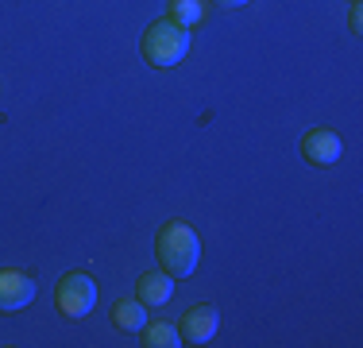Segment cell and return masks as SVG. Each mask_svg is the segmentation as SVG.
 Instances as JSON below:
<instances>
[{
    "mask_svg": "<svg viewBox=\"0 0 363 348\" xmlns=\"http://www.w3.org/2000/svg\"><path fill=\"white\" fill-rule=\"evenodd\" d=\"M348 28H352V35H359V31H363V8H359V0H352V16H348Z\"/></svg>",
    "mask_w": 363,
    "mask_h": 348,
    "instance_id": "cell-11",
    "label": "cell"
},
{
    "mask_svg": "<svg viewBox=\"0 0 363 348\" xmlns=\"http://www.w3.org/2000/svg\"><path fill=\"white\" fill-rule=\"evenodd\" d=\"M167 20L182 23V28H197V23L205 20V0H170Z\"/></svg>",
    "mask_w": 363,
    "mask_h": 348,
    "instance_id": "cell-10",
    "label": "cell"
},
{
    "mask_svg": "<svg viewBox=\"0 0 363 348\" xmlns=\"http://www.w3.org/2000/svg\"><path fill=\"white\" fill-rule=\"evenodd\" d=\"M55 306L66 313V317H85L93 306H97V283H93L85 271H70L62 275L55 290Z\"/></svg>",
    "mask_w": 363,
    "mask_h": 348,
    "instance_id": "cell-3",
    "label": "cell"
},
{
    "mask_svg": "<svg viewBox=\"0 0 363 348\" xmlns=\"http://www.w3.org/2000/svg\"><path fill=\"white\" fill-rule=\"evenodd\" d=\"M159 259L174 278H189L197 271V263H201V240H197V232L182 221H170L159 232Z\"/></svg>",
    "mask_w": 363,
    "mask_h": 348,
    "instance_id": "cell-1",
    "label": "cell"
},
{
    "mask_svg": "<svg viewBox=\"0 0 363 348\" xmlns=\"http://www.w3.org/2000/svg\"><path fill=\"white\" fill-rule=\"evenodd\" d=\"M189 55V28L174 20H155L143 35V58L151 66H178Z\"/></svg>",
    "mask_w": 363,
    "mask_h": 348,
    "instance_id": "cell-2",
    "label": "cell"
},
{
    "mask_svg": "<svg viewBox=\"0 0 363 348\" xmlns=\"http://www.w3.org/2000/svg\"><path fill=\"white\" fill-rule=\"evenodd\" d=\"M135 298L143 302V306H167L170 298H174V275L170 271H147L140 278V294Z\"/></svg>",
    "mask_w": 363,
    "mask_h": 348,
    "instance_id": "cell-7",
    "label": "cell"
},
{
    "mask_svg": "<svg viewBox=\"0 0 363 348\" xmlns=\"http://www.w3.org/2000/svg\"><path fill=\"white\" fill-rule=\"evenodd\" d=\"M220 8H240V4H247V0H217Z\"/></svg>",
    "mask_w": 363,
    "mask_h": 348,
    "instance_id": "cell-12",
    "label": "cell"
},
{
    "mask_svg": "<svg viewBox=\"0 0 363 348\" xmlns=\"http://www.w3.org/2000/svg\"><path fill=\"white\" fill-rule=\"evenodd\" d=\"M31 298H35V278L23 271H0V313L31 306Z\"/></svg>",
    "mask_w": 363,
    "mask_h": 348,
    "instance_id": "cell-6",
    "label": "cell"
},
{
    "mask_svg": "<svg viewBox=\"0 0 363 348\" xmlns=\"http://www.w3.org/2000/svg\"><path fill=\"white\" fill-rule=\"evenodd\" d=\"M140 333H143V344H147V348H178V344H182V333H178L174 325H170V321H155V325H143Z\"/></svg>",
    "mask_w": 363,
    "mask_h": 348,
    "instance_id": "cell-9",
    "label": "cell"
},
{
    "mask_svg": "<svg viewBox=\"0 0 363 348\" xmlns=\"http://www.w3.org/2000/svg\"><path fill=\"white\" fill-rule=\"evenodd\" d=\"M217 329H220V313L217 306H189L186 310V317H182V341L186 344H209L213 337H217Z\"/></svg>",
    "mask_w": 363,
    "mask_h": 348,
    "instance_id": "cell-4",
    "label": "cell"
},
{
    "mask_svg": "<svg viewBox=\"0 0 363 348\" xmlns=\"http://www.w3.org/2000/svg\"><path fill=\"white\" fill-rule=\"evenodd\" d=\"M112 325L124 329V333H140V329L147 325V310L140 298H124L112 306Z\"/></svg>",
    "mask_w": 363,
    "mask_h": 348,
    "instance_id": "cell-8",
    "label": "cell"
},
{
    "mask_svg": "<svg viewBox=\"0 0 363 348\" xmlns=\"http://www.w3.org/2000/svg\"><path fill=\"white\" fill-rule=\"evenodd\" d=\"M301 155H306V163H313V167H333L344 155V143H340V136L328 132V128H313V132L301 136Z\"/></svg>",
    "mask_w": 363,
    "mask_h": 348,
    "instance_id": "cell-5",
    "label": "cell"
}]
</instances>
